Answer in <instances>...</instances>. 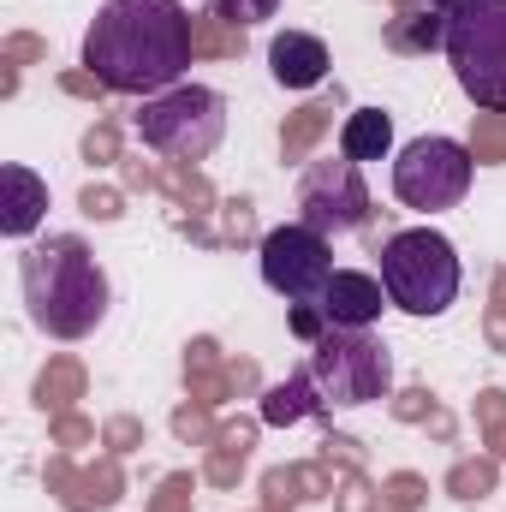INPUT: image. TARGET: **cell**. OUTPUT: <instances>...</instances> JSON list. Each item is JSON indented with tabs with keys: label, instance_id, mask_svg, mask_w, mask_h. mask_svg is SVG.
<instances>
[{
	"label": "cell",
	"instance_id": "1",
	"mask_svg": "<svg viewBox=\"0 0 506 512\" xmlns=\"http://www.w3.org/2000/svg\"><path fill=\"white\" fill-rule=\"evenodd\" d=\"M197 54L191 12L179 0H102V12L84 30V66L114 96H161L185 84Z\"/></svg>",
	"mask_w": 506,
	"mask_h": 512
},
{
	"label": "cell",
	"instance_id": "10",
	"mask_svg": "<svg viewBox=\"0 0 506 512\" xmlns=\"http://www.w3.org/2000/svg\"><path fill=\"white\" fill-rule=\"evenodd\" d=\"M316 310H322V322H328V328H376L381 310H393V298H387L381 274H364V268H334V280H328V292L316 298Z\"/></svg>",
	"mask_w": 506,
	"mask_h": 512
},
{
	"label": "cell",
	"instance_id": "5",
	"mask_svg": "<svg viewBox=\"0 0 506 512\" xmlns=\"http://www.w3.org/2000/svg\"><path fill=\"white\" fill-rule=\"evenodd\" d=\"M441 48L453 60L459 90L483 108L506 114V0H471L441 24Z\"/></svg>",
	"mask_w": 506,
	"mask_h": 512
},
{
	"label": "cell",
	"instance_id": "2",
	"mask_svg": "<svg viewBox=\"0 0 506 512\" xmlns=\"http://www.w3.org/2000/svg\"><path fill=\"white\" fill-rule=\"evenodd\" d=\"M24 310L48 340H84L108 316V274L78 233H54L18 251Z\"/></svg>",
	"mask_w": 506,
	"mask_h": 512
},
{
	"label": "cell",
	"instance_id": "6",
	"mask_svg": "<svg viewBox=\"0 0 506 512\" xmlns=\"http://www.w3.org/2000/svg\"><path fill=\"white\" fill-rule=\"evenodd\" d=\"M304 370L322 393V405H334V411H364V405L387 399V387H393V358L370 328H328L310 346Z\"/></svg>",
	"mask_w": 506,
	"mask_h": 512
},
{
	"label": "cell",
	"instance_id": "13",
	"mask_svg": "<svg viewBox=\"0 0 506 512\" xmlns=\"http://www.w3.org/2000/svg\"><path fill=\"white\" fill-rule=\"evenodd\" d=\"M310 411H328L322 393H316V382H310V370H298V376H286V382H274L262 393V423H274V429H292V423H304Z\"/></svg>",
	"mask_w": 506,
	"mask_h": 512
},
{
	"label": "cell",
	"instance_id": "8",
	"mask_svg": "<svg viewBox=\"0 0 506 512\" xmlns=\"http://www.w3.org/2000/svg\"><path fill=\"white\" fill-rule=\"evenodd\" d=\"M262 286L286 304H316L334 280V251L316 227L304 221H286L274 233H262Z\"/></svg>",
	"mask_w": 506,
	"mask_h": 512
},
{
	"label": "cell",
	"instance_id": "16",
	"mask_svg": "<svg viewBox=\"0 0 506 512\" xmlns=\"http://www.w3.org/2000/svg\"><path fill=\"white\" fill-rule=\"evenodd\" d=\"M423 6H435V12H447V18H453V12H459V6H471V0H423Z\"/></svg>",
	"mask_w": 506,
	"mask_h": 512
},
{
	"label": "cell",
	"instance_id": "9",
	"mask_svg": "<svg viewBox=\"0 0 506 512\" xmlns=\"http://www.w3.org/2000/svg\"><path fill=\"white\" fill-rule=\"evenodd\" d=\"M298 221L316 227L322 239H340V233H358L370 221V185H364V167L358 161H310L298 173Z\"/></svg>",
	"mask_w": 506,
	"mask_h": 512
},
{
	"label": "cell",
	"instance_id": "15",
	"mask_svg": "<svg viewBox=\"0 0 506 512\" xmlns=\"http://www.w3.org/2000/svg\"><path fill=\"white\" fill-rule=\"evenodd\" d=\"M209 12H215L221 24H233V30H251V24H262V18L280 12V0H209Z\"/></svg>",
	"mask_w": 506,
	"mask_h": 512
},
{
	"label": "cell",
	"instance_id": "14",
	"mask_svg": "<svg viewBox=\"0 0 506 512\" xmlns=\"http://www.w3.org/2000/svg\"><path fill=\"white\" fill-rule=\"evenodd\" d=\"M387 149H393V120L381 114V108H358V114H346V126H340V155L346 161H387Z\"/></svg>",
	"mask_w": 506,
	"mask_h": 512
},
{
	"label": "cell",
	"instance_id": "4",
	"mask_svg": "<svg viewBox=\"0 0 506 512\" xmlns=\"http://www.w3.org/2000/svg\"><path fill=\"white\" fill-rule=\"evenodd\" d=\"M137 137L143 149L167 161H209L227 137V96L209 84H173L149 102H137Z\"/></svg>",
	"mask_w": 506,
	"mask_h": 512
},
{
	"label": "cell",
	"instance_id": "11",
	"mask_svg": "<svg viewBox=\"0 0 506 512\" xmlns=\"http://www.w3.org/2000/svg\"><path fill=\"white\" fill-rule=\"evenodd\" d=\"M328 66H334L328 60V42L310 36V30H280L268 42V72H274L280 90H316L328 78Z\"/></svg>",
	"mask_w": 506,
	"mask_h": 512
},
{
	"label": "cell",
	"instance_id": "7",
	"mask_svg": "<svg viewBox=\"0 0 506 512\" xmlns=\"http://www.w3.org/2000/svg\"><path fill=\"white\" fill-rule=\"evenodd\" d=\"M471 179H477V161L459 137H411L393 161V197L417 215L459 209Z\"/></svg>",
	"mask_w": 506,
	"mask_h": 512
},
{
	"label": "cell",
	"instance_id": "12",
	"mask_svg": "<svg viewBox=\"0 0 506 512\" xmlns=\"http://www.w3.org/2000/svg\"><path fill=\"white\" fill-rule=\"evenodd\" d=\"M0 185H6V203H0V233L24 245V239L42 227V215H48V179H42V173H30L24 161H6V167H0Z\"/></svg>",
	"mask_w": 506,
	"mask_h": 512
},
{
	"label": "cell",
	"instance_id": "3",
	"mask_svg": "<svg viewBox=\"0 0 506 512\" xmlns=\"http://www.w3.org/2000/svg\"><path fill=\"white\" fill-rule=\"evenodd\" d=\"M381 286L393 298V310L429 322V316H447L459 304V286H465V268L447 233L435 227H405L381 245Z\"/></svg>",
	"mask_w": 506,
	"mask_h": 512
}]
</instances>
